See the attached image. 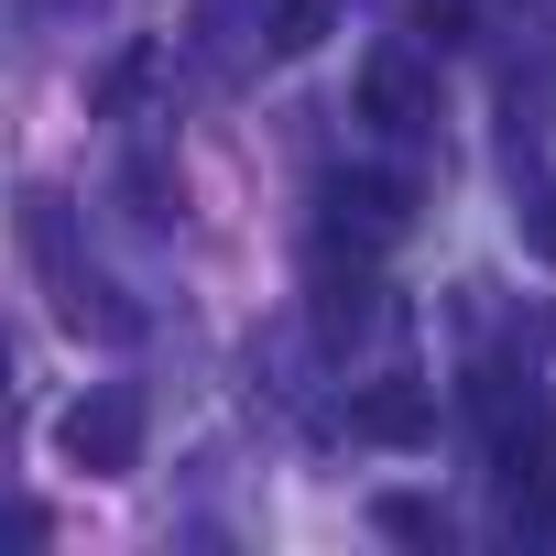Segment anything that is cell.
Segmentation results:
<instances>
[{"label":"cell","instance_id":"obj_1","mask_svg":"<svg viewBox=\"0 0 556 556\" xmlns=\"http://www.w3.org/2000/svg\"><path fill=\"white\" fill-rule=\"evenodd\" d=\"M480 415H491V469H502V502H513L534 534H556V415H545V404H513L491 371H480Z\"/></svg>","mask_w":556,"mask_h":556},{"label":"cell","instance_id":"obj_2","mask_svg":"<svg viewBox=\"0 0 556 556\" xmlns=\"http://www.w3.org/2000/svg\"><path fill=\"white\" fill-rule=\"evenodd\" d=\"M66 458H77L88 480H121V469L142 458V393H131V382L77 393V404H66Z\"/></svg>","mask_w":556,"mask_h":556},{"label":"cell","instance_id":"obj_3","mask_svg":"<svg viewBox=\"0 0 556 556\" xmlns=\"http://www.w3.org/2000/svg\"><path fill=\"white\" fill-rule=\"evenodd\" d=\"M361 121H371V131H393V142L437 121V77H426V55H415V45L361 55Z\"/></svg>","mask_w":556,"mask_h":556},{"label":"cell","instance_id":"obj_4","mask_svg":"<svg viewBox=\"0 0 556 556\" xmlns=\"http://www.w3.org/2000/svg\"><path fill=\"white\" fill-rule=\"evenodd\" d=\"M350 437H361V447H426V437H437V393L404 382V371H393V382H361V393H350Z\"/></svg>","mask_w":556,"mask_h":556},{"label":"cell","instance_id":"obj_5","mask_svg":"<svg viewBox=\"0 0 556 556\" xmlns=\"http://www.w3.org/2000/svg\"><path fill=\"white\" fill-rule=\"evenodd\" d=\"M328 207H339V229H361V240H393V229H404V186H382V175H339Z\"/></svg>","mask_w":556,"mask_h":556},{"label":"cell","instance_id":"obj_6","mask_svg":"<svg viewBox=\"0 0 556 556\" xmlns=\"http://www.w3.org/2000/svg\"><path fill=\"white\" fill-rule=\"evenodd\" d=\"M317 328H328V339L371 328V273H361V262H350V273H339V262H317Z\"/></svg>","mask_w":556,"mask_h":556},{"label":"cell","instance_id":"obj_7","mask_svg":"<svg viewBox=\"0 0 556 556\" xmlns=\"http://www.w3.org/2000/svg\"><path fill=\"white\" fill-rule=\"evenodd\" d=\"M339 34V0H273V55H317Z\"/></svg>","mask_w":556,"mask_h":556},{"label":"cell","instance_id":"obj_8","mask_svg":"<svg viewBox=\"0 0 556 556\" xmlns=\"http://www.w3.org/2000/svg\"><path fill=\"white\" fill-rule=\"evenodd\" d=\"M371 523H382V534H404V545H447V513H437V502H415V491L371 502Z\"/></svg>","mask_w":556,"mask_h":556},{"label":"cell","instance_id":"obj_9","mask_svg":"<svg viewBox=\"0 0 556 556\" xmlns=\"http://www.w3.org/2000/svg\"><path fill=\"white\" fill-rule=\"evenodd\" d=\"M523 251H534V262H556V197H534V207H523Z\"/></svg>","mask_w":556,"mask_h":556}]
</instances>
